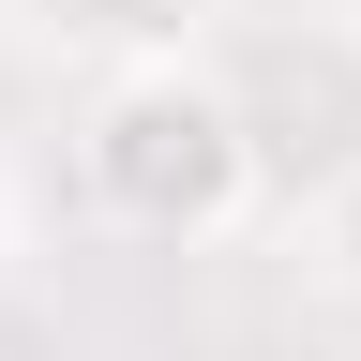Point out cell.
Segmentation results:
<instances>
[{
	"instance_id": "6da1fadb",
	"label": "cell",
	"mask_w": 361,
	"mask_h": 361,
	"mask_svg": "<svg viewBox=\"0 0 361 361\" xmlns=\"http://www.w3.org/2000/svg\"><path fill=\"white\" fill-rule=\"evenodd\" d=\"M75 166L106 196V226H135V241H226L256 211V121H241V90L211 61L106 75L90 121H75Z\"/></svg>"
},
{
	"instance_id": "7a4b0ae2",
	"label": "cell",
	"mask_w": 361,
	"mask_h": 361,
	"mask_svg": "<svg viewBox=\"0 0 361 361\" xmlns=\"http://www.w3.org/2000/svg\"><path fill=\"white\" fill-rule=\"evenodd\" d=\"M61 45H106V75L135 61H180V30H196V0H30Z\"/></svg>"
},
{
	"instance_id": "3957f363",
	"label": "cell",
	"mask_w": 361,
	"mask_h": 361,
	"mask_svg": "<svg viewBox=\"0 0 361 361\" xmlns=\"http://www.w3.org/2000/svg\"><path fill=\"white\" fill-rule=\"evenodd\" d=\"M316 271L361 301V151H346V180H331V196H316Z\"/></svg>"
},
{
	"instance_id": "277c9868",
	"label": "cell",
	"mask_w": 361,
	"mask_h": 361,
	"mask_svg": "<svg viewBox=\"0 0 361 361\" xmlns=\"http://www.w3.org/2000/svg\"><path fill=\"white\" fill-rule=\"evenodd\" d=\"M346 16H361V0H346Z\"/></svg>"
}]
</instances>
